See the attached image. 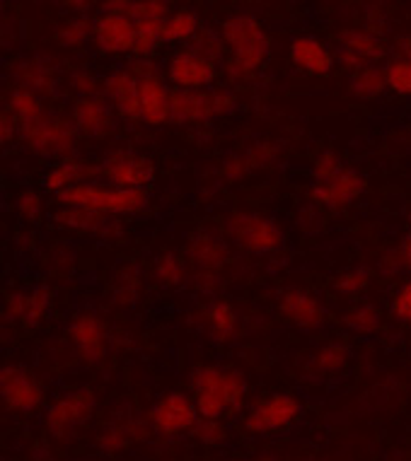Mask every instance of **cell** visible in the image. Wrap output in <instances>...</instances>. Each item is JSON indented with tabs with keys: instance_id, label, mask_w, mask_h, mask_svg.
Masks as SVG:
<instances>
[{
	"instance_id": "cb8c5ba5",
	"label": "cell",
	"mask_w": 411,
	"mask_h": 461,
	"mask_svg": "<svg viewBox=\"0 0 411 461\" xmlns=\"http://www.w3.org/2000/svg\"><path fill=\"white\" fill-rule=\"evenodd\" d=\"M189 258L191 264L198 266L201 271H218L228 261V247L211 235H198L189 244Z\"/></svg>"
},
{
	"instance_id": "d6986e66",
	"label": "cell",
	"mask_w": 411,
	"mask_h": 461,
	"mask_svg": "<svg viewBox=\"0 0 411 461\" xmlns=\"http://www.w3.org/2000/svg\"><path fill=\"white\" fill-rule=\"evenodd\" d=\"M51 300H54V293L46 285H37L32 293H15V295H10L5 300V314L10 319H17L27 329H34L49 314Z\"/></svg>"
},
{
	"instance_id": "836d02e7",
	"label": "cell",
	"mask_w": 411,
	"mask_h": 461,
	"mask_svg": "<svg viewBox=\"0 0 411 461\" xmlns=\"http://www.w3.org/2000/svg\"><path fill=\"white\" fill-rule=\"evenodd\" d=\"M385 77V87H389L397 95H409L411 92V66L406 59H392V61L382 68Z\"/></svg>"
},
{
	"instance_id": "9a60e30c",
	"label": "cell",
	"mask_w": 411,
	"mask_h": 461,
	"mask_svg": "<svg viewBox=\"0 0 411 461\" xmlns=\"http://www.w3.org/2000/svg\"><path fill=\"white\" fill-rule=\"evenodd\" d=\"M215 63L206 61L204 56H198L191 49L175 53L168 66L169 83L177 90H206L215 80Z\"/></svg>"
},
{
	"instance_id": "52a82bcc",
	"label": "cell",
	"mask_w": 411,
	"mask_h": 461,
	"mask_svg": "<svg viewBox=\"0 0 411 461\" xmlns=\"http://www.w3.org/2000/svg\"><path fill=\"white\" fill-rule=\"evenodd\" d=\"M95 409H97V396L92 389H78L73 393H66L46 409V430L56 438H66L78 428H83L95 416Z\"/></svg>"
},
{
	"instance_id": "8992f818",
	"label": "cell",
	"mask_w": 411,
	"mask_h": 461,
	"mask_svg": "<svg viewBox=\"0 0 411 461\" xmlns=\"http://www.w3.org/2000/svg\"><path fill=\"white\" fill-rule=\"evenodd\" d=\"M225 232L240 249L250 254H274L286 244L281 227L264 215H251V212L247 215L237 212L225 220Z\"/></svg>"
},
{
	"instance_id": "d590c367",
	"label": "cell",
	"mask_w": 411,
	"mask_h": 461,
	"mask_svg": "<svg viewBox=\"0 0 411 461\" xmlns=\"http://www.w3.org/2000/svg\"><path fill=\"white\" fill-rule=\"evenodd\" d=\"M194 41V46H191V51L198 53V56H204L206 61H211L215 63L218 59H221V53H223V39L221 34H215V32L211 30H198L196 32V37L191 39Z\"/></svg>"
},
{
	"instance_id": "5b68a950",
	"label": "cell",
	"mask_w": 411,
	"mask_h": 461,
	"mask_svg": "<svg viewBox=\"0 0 411 461\" xmlns=\"http://www.w3.org/2000/svg\"><path fill=\"white\" fill-rule=\"evenodd\" d=\"M235 97L225 90H172L169 122L198 123L233 112Z\"/></svg>"
},
{
	"instance_id": "4fadbf2b",
	"label": "cell",
	"mask_w": 411,
	"mask_h": 461,
	"mask_svg": "<svg viewBox=\"0 0 411 461\" xmlns=\"http://www.w3.org/2000/svg\"><path fill=\"white\" fill-rule=\"evenodd\" d=\"M198 420L191 396L182 392H169L152 406L151 423L160 435H182L189 432Z\"/></svg>"
},
{
	"instance_id": "ac0fdd59",
	"label": "cell",
	"mask_w": 411,
	"mask_h": 461,
	"mask_svg": "<svg viewBox=\"0 0 411 461\" xmlns=\"http://www.w3.org/2000/svg\"><path fill=\"white\" fill-rule=\"evenodd\" d=\"M105 95L112 99L116 113L126 122H141L138 119V73L136 66L116 70L105 80Z\"/></svg>"
},
{
	"instance_id": "6da1fadb",
	"label": "cell",
	"mask_w": 411,
	"mask_h": 461,
	"mask_svg": "<svg viewBox=\"0 0 411 461\" xmlns=\"http://www.w3.org/2000/svg\"><path fill=\"white\" fill-rule=\"evenodd\" d=\"M223 44L230 46V59L225 66L230 80L250 77L269 56V34L264 24L254 15H233L221 24Z\"/></svg>"
},
{
	"instance_id": "d6a6232c",
	"label": "cell",
	"mask_w": 411,
	"mask_h": 461,
	"mask_svg": "<svg viewBox=\"0 0 411 461\" xmlns=\"http://www.w3.org/2000/svg\"><path fill=\"white\" fill-rule=\"evenodd\" d=\"M136 30H133V49L131 53L138 59H148L158 44H160V23L152 20H136Z\"/></svg>"
},
{
	"instance_id": "484cf974",
	"label": "cell",
	"mask_w": 411,
	"mask_h": 461,
	"mask_svg": "<svg viewBox=\"0 0 411 461\" xmlns=\"http://www.w3.org/2000/svg\"><path fill=\"white\" fill-rule=\"evenodd\" d=\"M198 30L201 27H198V17L194 10H177L160 23V41H168V44L191 41Z\"/></svg>"
},
{
	"instance_id": "f907efd6",
	"label": "cell",
	"mask_w": 411,
	"mask_h": 461,
	"mask_svg": "<svg viewBox=\"0 0 411 461\" xmlns=\"http://www.w3.org/2000/svg\"><path fill=\"white\" fill-rule=\"evenodd\" d=\"M0 211H3V196H0Z\"/></svg>"
},
{
	"instance_id": "681fc988",
	"label": "cell",
	"mask_w": 411,
	"mask_h": 461,
	"mask_svg": "<svg viewBox=\"0 0 411 461\" xmlns=\"http://www.w3.org/2000/svg\"><path fill=\"white\" fill-rule=\"evenodd\" d=\"M68 8H73V10H90V3H68Z\"/></svg>"
},
{
	"instance_id": "8fae6325",
	"label": "cell",
	"mask_w": 411,
	"mask_h": 461,
	"mask_svg": "<svg viewBox=\"0 0 411 461\" xmlns=\"http://www.w3.org/2000/svg\"><path fill=\"white\" fill-rule=\"evenodd\" d=\"M44 401V389L39 379L24 367H3L0 370V403L17 413H32Z\"/></svg>"
},
{
	"instance_id": "8d00e7d4",
	"label": "cell",
	"mask_w": 411,
	"mask_h": 461,
	"mask_svg": "<svg viewBox=\"0 0 411 461\" xmlns=\"http://www.w3.org/2000/svg\"><path fill=\"white\" fill-rule=\"evenodd\" d=\"M155 278L160 280L162 285H179L184 280V264L175 254H162L155 261Z\"/></svg>"
},
{
	"instance_id": "816d5d0a",
	"label": "cell",
	"mask_w": 411,
	"mask_h": 461,
	"mask_svg": "<svg viewBox=\"0 0 411 461\" xmlns=\"http://www.w3.org/2000/svg\"><path fill=\"white\" fill-rule=\"evenodd\" d=\"M260 461H276V459H260Z\"/></svg>"
},
{
	"instance_id": "ffe728a7",
	"label": "cell",
	"mask_w": 411,
	"mask_h": 461,
	"mask_svg": "<svg viewBox=\"0 0 411 461\" xmlns=\"http://www.w3.org/2000/svg\"><path fill=\"white\" fill-rule=\"evenodd\" d=\"M279 310L290 324L297 326V329H305V331H313V329H320L324 324V317L327 312L322 307V303L310 293L305 290H288L286 295L281 297V304Z\"/></svg>"
},
{
	"instance_id": "7c38bea8",
	"label": "cell",
	"mask_w": 411,
	"mask_h": 461,
	"mask_svg": "<svg viewBox=\"0 0 411 461\" xmlns=\"http://www.w3.org/2000/svg\"><path fill=\"white\" fill-rule=\"evenodd\" d=\"M99 175L107 179L109 186H116V189L145 191L155 179V165L141 155L116 152L99 167Z\"/></svg>"
},
{
	"instance_id": "2e32d148",
	"label": "cell",
	"mask_w": 411,
	"mask_h": 461,
	"mask_svg": "<svg viewBox=\"0 0 411 461\" xmlns=\"http://www.w3.org/2000/svg\"><path fill=\"white\" fill-rule=\"evenodd\" d=\"M133 30H136V24L129 15L102 13L97 23L92 24V37H95L99 51L122 56V53H131L133 49Z\"/></svg>"
},
{
	"instance_id": "3957f363",
	"label": "cell",
	"mask_w": 411,
	"mask_h": 461,
	"mask_svg": "<svg viewBox=\"0 0 411 461\" xmlns=\"http://www.w3.org/2000/svg\"><path fill=\"white\" fill-rule=\"evenodd\" d=\"M59 203L63 208H83V211L97 212L102 218H112V215H136L145 211L151 203L148 191L138 189H116L109 184H95L85 182L78 186L56 194Z\"/></svg>"
},
{
	"instance_id": "e575fe53",
	"label": "cell",
	"mask_w": 411,
	"mask_h": 461,
	"mask_svg": "<svg viewBox=\"0 0 411 461\" xmlns=\"http://www.w3.org/2000/svg\"><path fill=\"white\" fill-rule=\"evenodd\" d=\"M351 360V353L342 343H327L324 348L317 350L315 356V367L320 372H339L343 370Z\"/></svg>"
},
{
	"instance_id": "7402d4cb",
	"label": "cell",
	"mask_w": 411,
	"mask_h": 461,
	"mask_svg": "<svg viewBox=\"0 0 411 461\" xmlns=\"http://www.w3.org/2000/svg\"><path fill=\"white\" fill-rule=\"evenodd\" d=\"M339 44H342L343 51L353 53L356 59H361L363 63L382 61L388 59V44L382 41V37L373 34V32L363 30V27H351V30L339 32Z\"/></svg>"
},
{
	"instance_id": "7dc6e473",
	"label": "cell",
	"mask_w": 411,
	"mask_h": 461,
	"mask_svg": "<svg viewBox=\"0 0 411 461\" xmlns=\"http://www.w3.org/2000/svg\"><path fill=\"white\" fill-rule=\"evenodd\" d=\"M17 133V123L15 119L10 116V112L5 109H0V145L10 143Z\"/></svg>"
},
{
	"instance_id": "ba28073f",
	"label": "cell",
	"mask_w": 411,
	"mask_h": 461,
	"mask_svg": "<svg viewBox=\"0 0 411 461\" xmlns=\"http://www.w3.org/2000/svg\"><path fill=\"white\" fill-rule=\"evenodd\" d=\"M303 413V406L296 396L290 393H271L261 399L254 409L244 418V428L254 435H267V432L288 430L290 425L297 423Z\"/></svg>"
},
{
	"instance_id": "7a4b0ae2",
	"label": "cell",
	"mask_w": 411,
	"mask_h": 461,
	"mask_svg": "<svg viewBox=\"0 0 411 461\" xmlns=\"http://www.w3.org/2000/svg\"><path fill=\"white\" fill-rule=\"evenodd\" d=\"M247 379L235 370L201 367L194 375V409L204 420H221L225 413L242 406Z\"/></svg>"
},
{
	"instance_id": "9c48e42d",
	"label": "cell",
	"mask_w": 411,
	"mask_h": 461,
	"mask_svg": "<svg viewBox=\"0 0 411 461\" xmlns=\"http://www.w3.org/2000/svg\"><path fill=\"white\" fill-rule=\"evenodd\" d=\"M138 73V119L151 126L169 122V90L151 63H133Z\"/></svg>"
},
{
	"instance_id": "44dd1931",
	"label": "cell",
	"mask_w": 411,
	"mask_h": 461,
	"mask_svg": "<svg viewBox=\"0 0 411 461\" xmlns=\"http://www.w3.org/2000/svg\"><path fill=\"white\" fill-rule=\"evenodd\" d=\"M290 59L310 76H329L334 68V53L315 37H297L290 44Z\"/></svg>"
},
{
	"instance_id": "ab89813d",
	"label": "cell",
	"mask_w": 411,
	"mask_h": 461,
	"mask_svg": "<svg viewBox=\"0 0 411 461\" xmlns=\"http://www.w3.org/2000/svg\"><path fill=\"white\" fill-rule=\"evenodd\" d=\"M194 432V438L198 442H204V445H223L225 439H228V428L221 423V420H204V418H198L196 425L191 428Z\"/></svg>"
},
{
	"instance_id": "4dcf8cb0",
	"label": "cell",
	"mask_w": 411,
	"mask_h": 461,
	"mask_svg": "<svg viewBox=\"0 0 411 461\" xmlns=\"http://www.w3.org/2000/svg\"><path fill=\"white\" fill-rule=\"evenodd\" d=\"M10 112H13L10 116H13L20 126H23V123L39 122L41 116H46L41 97H37V95L30 90H23V87H17V90L10 95Z\"/></svg>"
},
{
	"instance_id": "c3c4849f",
	"label": "cell",
	"mask_w": 411,
	"mask_h": 461,
	"mask_svg": "<svg viewBox=\"0 0 411 461\" xmlns=\"http://www.w3.org/2000/svg\"><path fill=\"white\" fill-rule=\"evenodd\" d=\"M339 63H342L343 68H349L351 73H356L358 68H363V66H366V63L361 61V59H356V56H353V53H349V51H339Z\"/></svg>"
},
{
	"instance_id": "83f0119b",
	"label": "cell",
	"mask_w": 411,
	"mask_h": 461,
	"mask_svg": "<svg viewBox=\"0 0 411 461\" xmlns=\"http://www.w3.org/2000/svg\"><path fill=\"white\" fill-rule=\"evenodd\" d=\"M274 152L271 150V145H257V148H250V150H244L242 155H235V158H230L225 165H223V176H228V179H242L244 175H250L254 169H260L261 165H267L269 159L274 158Z\"/></svg>"
},
{
	"instance_id": "ee69618b",
	"label": "cell",
	"mask_w": 411,
	"mask_h": 461,
	"mask_svg": "<svg viewBox=\"0 0 411 461\" xmlns=\"http://www.w3.org/2000/svg\"><path fill=\"white\" fill-rule=\"evenodd\" d=\"M17 212L23 215L27 222H37L41 218V212H44V201L39 196L37 191H24L17 198Z\"/></svg>"
},
{
	"instance_id": "e0dca14e",
	"label": "cell",
	"mask_w": 411,
	"mask_h": 461,
	"mask_svg": "<svg viewBox=\"0 0 411 461\" xmlns=\"http://www.w3.org/2000/svg\"><path fill=\"white\" fill-rule=\"evenodd\" d=\"M73 129L80 136L87 138H105L114 129V113L107 106V102L99 97H83L78 99L73 109Z\"/></svg>"
},
{
	"instance_id": "1f68e13d",
	"label": "cell",
	"mask_w": 411,
	"mask_h": 461,
	"mask_svg": "<svg viewBox=\"0 0 411 461\" xmlns=\"http://www.w3.org/2000/svg\"><path fill=\"white\" fill-rule=\"evenodd\" d=\"M343 324L346 329L353 333H361V336H370L380 329L382 324V317L378 307L373 304H356V307H351L346 312V317H343Z\"/></svg>"
},
{
	"instance_id": "7bdbcfd3",
	"label": "cell",
	"mask_w": 411,
	"mask_h": 461,
	"mask_svg": "<svg viewBox=\"0 0 411 461\" xmlns=\"http://www.w3.org/2000/svg\"><path fill=\"white\" fill-rule=\"evenodd\" d=\"M368 285H370V278L366 271H346L334 280L336 293L342 295H361Z\"/></svg>"
},
{
	"instance_id": "b9f144b4",
	"label": "cell",
	"mask_w": 411,
	"mask_h": 461,
	"mask_svg": "<svg viewBox=\"0 0 411 461\" xmlns=\"http://www.w3.org/2000/svg\"><path fill=\"white\" fill-rule=\"evenodd\" d=\"M389 314L399 324H409L411 319V285L402 283V287H397L395 295L389 300Z\"/></svg>"
},
{
	"instance_id": "60d3db41",
	"label": "cell",
	"mask_w": 411,
	"mask_h": 461,
	"mask_svg": "<svg viewBox=\"0 0 411 461\" xmlns=\"http://www.w3.org/2000/svg\"><path fill=\"white\" fill-rule=\"evenodd\" d=\"M169 15V5L162 0H145V3H131L129 17L136 20H152V23H162Z\"/></svg>"
},
{
	"instance_id": "f6af8a7d",
	"label": "cell",
	"mask_w": 411,
	"mask_h": 461,
	"mask_svg": "<svg viewBox=\"0 0 411 461\" xmlns=\"http://www.w3.org/2000/svg\"><path fill=\"white\" fill-rule=\"evenodd\" d=\"M342 159H339V155L336 152H322L320 158L315 159L313 165V176L315 182H324V179H329V176H334L339 169H342Z\"/></svg>"
},
{
	"instance_id": "f1b7e54d",
	"label": "cell",
	"mask_w": 411,
	"mask_h": 461,
	"mask_svg": "<svg viewBox=\"0 0 411 461\" xmlns=\"http://www.w3.org/2000/svg\"><path fill=\"white\" fill-rule=\"evenodd\" d=\"M208 333L214 336L218 343H225L235 336L237 331V314L233 310V304L221 300V303H214L208 307Z\"/></svg>"
},
{
	"instance_id": "74e56055",
	"label": "cell",
	"mask_w": 411,
	"mask_h": 461,
	"mask_svg": "<svg viewBox=\"0 0 411 461\" xmlns=\"http://www.w3.org/2000/svg\"><path fill=\"white\" fill-rule=\"evenodd\" d=\"M92 34V24L87 17H73L59 30V41L63 46H80L85 44Z\"/></svg>"
},
{
	"instance_id": "f546056e",
	"label": "cell",
	"mask_w": 411,
	"mask_h": 461,
	"mask_svg": "<svg viewBox=\"0 0 411 461\" xmlns=\"http://www.w3.org/2000/svg\"><path fill=\"white\" fill-rule=\"evenodd\" d=\"M349 87L353 92V97L358 99H375L385 92V77H382V68L366 63L363 68H358L356 73H351Z\"/></svg>"
},
{
	"instance_id": "277c9868",
	"label": "cell",
	"mask_w": 411,
	"mask_h": 461,
	"mask_svg": "<svg viewBox=\"0 0 411 461\" xmlns=\"http://www.w3.org/2000/svg\"><path fill=\"white\" fill-rule=\"evenodd\" d=\"M20 136L27 143V148L41 158L70 159V155L76 150L78 133L73 123L61 119V116H41L39 122L23 123Z\"/></svg>"
},
{
	"instance_id": "bcb514c9",
	"label": "cell",
	"mask_w": 411,
	"mask_h": 461,
	"mask_svg": "<svg viewBox=\"0 0 411 461\" xmlns=\"http://www.w3.org/2000/svg\"><path fill=\"white\" fill-rule=\"evenodd\" d=\"M73 87H76L83 97H97L99 92V83L95 80L92 73H87V70H78L76 76H73Z\"/></svg>"
},
{
	"instance_id": "d4e9b609",
	"label": "cell",
	"mask_w": 411,
	"mask_h": 461,
	"mask_svg": "<svg viewBox=\"0 0 411 461\" xmlns=\"http://www.w3.org/2000/svg\"><path fill=\"white\" fill-rule=\"evenodd\" d=\"M17 80L23 83V90L34 92L37 97L41 95H54L56 90V70L46 66L44 61H24L17 68Z\"/></svg>"
},
{
	"instance_id": "f35d334b",
	"label": "cell",
	"mask_w": 411,
	"mask_h": 461,
	"mask_svg": "<svg viewBox=\"0 0 411 461\" xmlns=\"http://www.w3.org/2000/svg\"><path fill=\"white\" fill-rule=\"evenodd\" d=\"M133 428H136V423L114 425V428H109V430L99 438V445H102V449H107V452L123 449V447L131 445L133 439L141 438V432H136Z\"/></svg>"
},
{
	"instance_id": "603a6c76",
	"label": "cell",
	"mask_w": 411,
	"mask_h": 461,
	"mask_svg": "<svg viewBox=\"0 0 411 461\" xmlns=\"http://www.w3.org/2000/svg\"><path fill=\"white\" fill-rule=\"evenodd\" d=\"M95 176H99V167L85 165V162H78V159H61L59 165L51 167L44 175V189L56 196V194L70 189V186L95 179Z\"/></svg>"
},
{
	"instance_id": "5bb4252c",
	"label": "cell",
	"mask_w": 411,
	"mask_h": 461,
	"mask_svg": "<svg viewBox=\"0 0 411 461\" xmlns=\"http://www.w3.org/2000/svg\"><path fill=\"white\" fill-rule=\"evenodd\" d=\"M68 339L73 343V348L87 365H97L105 360L109 350V339L105 321L97 314H78L68 326Z\"/></svg>"
},
{
	"instance_id": "30bf717a",
	"label": "cell",
	"mask_w": 411,
	"mask_h": 461,
	"mask_svg": "<svg viewBox=\"0 0 411 461\" xmlns=\"http://www.w3.org/2000/svg\"><path fill=\"white\" fill-rule=\"evenodd\" d=\"M363 194H366V176L356 172L353 167H342L334 176H329L324 182H315L310 189L313 203L327 211H342Z\"/></svg>"
},
{
	"instance_id": "4316f807",
	"label": "cell",
	"mask_w": 411,
	"mask_h": 461,
	"mask_svg": "<svg viewBox=\"0 0 411 461\" xmlns=\"http://www.w3.org/2000/svg\"><path fill=\"white\" fill-rule=\"evenodd\" d=\"M54 222L61 230H70V232H107V218H102L97 212L83 211V208H61L54 215Z\"/></svg>"
}]
</instances>
